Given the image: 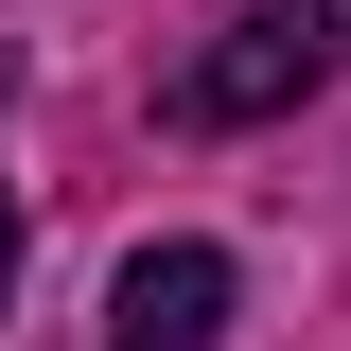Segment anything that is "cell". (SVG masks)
Instances as JSON below:
<instances>
[{
	"mask_svg": "<svg viewBox=\"0 0 351 351\" xmlns=\"http://www.w3.org/2000/svg\"><path fill=\"white\" fill-rule=\"evenodd\" d=\"M334 71V0H246V18H228L211 53H176V88H158V123H281V106H299V88Z\"/></svg>",
	"mask_w": 351,
	"mask_h": 351,
	"instance_id": "6da1fadb",
	"label": "cell"
},
{
	"mask_svg": "<svg viewBox=\"0 0 351 351\" xmlns=\"http://www.w3.org/2000/svg\"><path fill=\"white\" fill-rule=\"evenodd\" d=\"M228 299H246V281H228V246H141L123 281H106V351H211Z\"/></svg>",
	"mask_w": 351,
	"mask_h": 351,
	"instance_id": "7a4b0ae2",
	"label": "cell"
},
{
	"mask_svg": "<svg viewBox=\"0 0 351 351\" xmlns=\"http://www.w3.org/2000/svg\"><path fill=\"white\" fill-rule=\"evenodd\" d=\"M0 281H18V193H0Z\"/></svg>",
	"mask_w": 351,
	"mask_h": 351,
	"instance_id": "3957f363",
	"label": "cell"
}]
</instances>
